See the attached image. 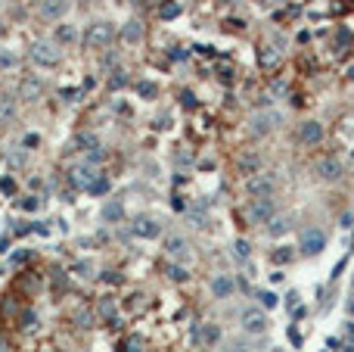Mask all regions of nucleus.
<instances>
[{
	"label": "nucleus",
	"instance_id": "f257e3e1",
	"mask_svg": "<svg viewBox=\"0 0 354 352\" xmlns=\"http://www.w3.org/2000/svg\"><path fill=\"white\" fill-rule=\"evenodd\" d=\"M28 60L34 66H41V69H56L59 60H62V50H59L56 44H50V41H38L28 50Z\"/></svg>",
	"mask_w": 354,
	"mask_h": 352
},
{
	"label": "nucleus",
	"instance_id": "f03ea898",
	"mask_svg": "<svg viewBox=\"0 0 354 352\" xmlns=\"http://www.w3.org/2000/svg\"><path fill=\"white\" fill-rule=\"evenodd\" d=\"M115 41V25L112 22H93V25L84 31V44L100 50V47H109Z\"/></svg>",
	"mask_w": 354,
	"mask_h": 352
},
{
	"label": "nucleus",
	"instance_id": "7ed1b4c3",
	"mask_svg": "<svg viewBox=\"0 0 354 352\" xmlns=\"http://www.w3.org/2000/svg\"><path fill=\"white\" fill-rule=\"evenodd\" d=\"M298 250L301 256H320L326 250V234L320 228H304L298 237Z\"/></svg>",
	"mask_w": 354,
	"mask_h": 352
},
{
	"label": "nucleus",
	"instance_id": "20e7f679",
	"mask_svg": "<svg viewBox=\"0 0 354 352\" xmlns=\"http://www.w3.org/2000/svg\"><path fill=\"white\" fill-rule=\"evenodd\" d=\"M245 190H249L255 199H258V196H274V190H277V178H274V175H261V172H255V175H249V181H245Z\"/></svg>",
	"mask_w": 354,
	"mask_h": 352
},
{
	"label": "nucleus",
	"instance_id": "39448f33",
	"mask_svg": "<svg viewBox=\"0 0 354 352\" xmlns=\"http://www.w3.org/2000/svg\"><path fill=\"white\" fill-rule=\"evenodd\" d=\"M100 178V172L90 166V162H84V166H72L68 169V184L78 187V190H87V187Z\"/></svg>",
	"mask_w": 354,
	"mask_h": 352
},
{
	"label": "nucleus",
	"instance_id": "423d86ee",
	"mask_svg": "<svg viewBox=\"0 0 354 352\" xmlns=\"http://www.w3.org/2000/svg\"><path fill=\"white\" fill-rule=\"evenodd\" d=\"M323 125L317 122V119H308V122H301L298 125V144L301 147H317V144H323Z\"/></svg>",
	"mask_w": 354,
	"mask_h": 352
},
{
	"label": "nucleus",
	"instance_id": "0eeeda50",
	"mask_svg": "<svg viewBox=\"0 0 354 352\" xmlns=\"http://www.w3.org/2000/svg\"><path fill=\"white\" fill-rule=\"evenodd\" d=\"M239 327L245 334H264L267 331V315L261 309H245L239 315Z\"/></svg>",
	"mask_w": 354,
	"mask_h": 352
},
{
	"label": "nucleus",
	"instance_id": "6e6552de",
	"mask_svg": "<svg viewBox=\"0 0 354 352\" xmlns=\"http://www.w3.org/2000/svg\"><path fill=\"white\" fill-rule=\"evenodd\" d=\"M280 122H283V115L280 112H258L255 115V119H252V134H258V137H261V134H270V131H277V128H280Z\"/></svg>",
	"mask_w": 354,
	"mask_h": 352
},
{
	"label": "nucleus",
	"instance_id": "1a4fd4ad",
	"mask_svg": "<svg viewBox=\"0 0 354 352\" xmlns=\"http://www.w3.org/2000/svg\"><path fill=\"white\" fill-rule=\"evenodd\" d=\"M249 218L255 221V225H267L270 218H274V199L270 196H258L252 209H249Z\"/></svg>",
	"mask_w": 354,
	"mask_h": 352
},
{
	"label": "nucleus",
	"instance_id": "9d476101",
	"mask_svg": "<svg viewBox=\"0 0 354 352\" xmlns=\"http://www.w3.org/2000/svg\"><path fill=\"white\" fill-rule=\"evenodd\" d=\"M314 172L320 175L323 181H339V178H342V162H339L336 156H323V159H317Z\"/></svg>",
	"mask_w": 354,
	"mask_h": 352
},
{
	"label": "nucleus",
	"instance_id": "9b49d317",
	"mask_svg": "<svg viewBox=\"0 0 354 352\" xmlns=\"http://www.w3.org/2000/svg\"><path fill=\"white\" fill-rule=\"evenodd\" d=\"M41 90H44L41 75H28V78H22V85H19V97L25 103H34V100H41Z\"/></svg>",
	"mask_w": 354,
	"mask_h": 352
},
{
	"label": "nucleus",
	"instance_id": "f8f14e48",
	"mask_svg": "<svg viewBox=\"0 0 354 352\" xmlns=\"http://www.w3.org/2000/svg\"><path fill=\"white\" fill-rule=\"evenodd\" d=\"M134 234L143 237V240H156V237H162V225L156 218H137L134 221Z\"/></svg>",
	"mask_w": 354,
	"mask_h": 352
},
{
	"label": "nucleus",
	"instance_id": "ddd939ff",
	"mask_svg": "<svg viewBox=\"0 0 354 352\" xmlns=\"http://www.w3.org/2000/svg\"><path fill=\"white\" fill-rule=\"evenodd\" d=\"M193 337H196V343H202V346H215L221 340V327L218 324H196Z\"/></svg>",
	"mask_w": 354,
	"mask_h": 352
},
{
	"label": "nucleus",
	"instance_id": "4468645a",
	"mask_svg": "<svg viewBox=\"0 0 354 352\" xmlns=\"http://www.w3.org/2000/svg\"><path fill=\"white\" fill-rule=\"evenodd\" d=\"M233 290H236V280L230 274H218L215 280H211V293H215V299H227Z\"/></svg>",
	"mask_w": 354,
	"mask_h": 352
},
{
	"label": "nucleus",
	"instance_id": "2eb2a0df",
	"mask_svg": "<svg viewBox=\"0 0 354 352\" xmlns=\"http://www.w3.org/2000/svg\"><path fill=\"white\" fill-rule=\"evenodd\" d=\"M68 0H41V19H59L65 16Z\"/></svg>",
	"mask_w": 354,
	"mask_h": 352
},
{
	"label": "nucleus",
	"instance_id": "dca6fc26",
	"mask_svg": "<svg viewBox=\"0 0 354 352\" xmlns=\"http://www.w3.org/2000/svg\"><path fill=\"white\" fill-rule=\"evenodd\" d=\"M280 60H283V53L277 50V47H261V53H258V66L267 69V72H270V69H277Z\"/></svg>",
	"mask_w": 354,
	"mask_h": 352
},
{
	"label": "nucleus",
	"instance_id": "f3484780",
	"mask_svg": "<svg viewBox=\"0 0 354 352\" xmlns=\"http://www.w3.org/2000/svg\"><path fill=\"white\" fill-rule=\"evenodd\" d=\"M289 228H292V215H274L267 221V234H270V237H283Z\"/></svg>",
	"mask_w": 354,
	"mask_h": 352
},
{
	"label": "nucleus",
	"instance_id": "a211bd4d",
	"mask_svg": "<svg viewBox=\"0 0 354 352\" xmlns=\"http://www.w3.org/2000/svg\"><path fill=\"white\" fill-rule=\"evenodd\" d=\"M140 38H143V22H137V19L124 22V28H121V41H127V44H137Z\"/></svg>",
	"mask_w": 354,
	"mask_h": 352
},
{
	"label": "nucleus",
	"instance_id": "6ab92c4d",
	"mask_svg": "<svg viewBox=\"0 0 354 352\" xmlns=\"http://www.w3.org/2000/svg\"><path fill=\"white\" fill-rule=\"evenodd\" d=\"M236 169H239V175H255L258 169H261V159H258L255 153H245V156H239Z\"/></svg>",
	"mask_w": 354,
	"mask_h": 352
},
{
	"label": "nucleus",
	"instance_id": "aec40b11",
	"mask_svg": "<svg viewBox=\"0 0 354 352\" xmlns=\"http://www.w3.org/2000/svg\"><path fill=\"white\" fill-rule=\"evenodd\" d=\"M165 274H168L174 284H183V280H190V268H183L177 262H168V265H165Z\"/></svg>",
	"mask_w": 354,
	"mask_h": 352
},
{
	"label": "nucleus",
	"instance_id": "412c9836",
	"mask_svg": "<svg viewBox=\"0 0 354 352\" xmlns=\"http://www.w3.org/2000/svg\"><path fill=\"white\" fill-rule=\"evenodd\" d=\"M165 250H168L171 256H186L190 253V243H186L183 237H165Z\"/></svg>",
	"mask_w": 354,
	"mask_h": 352
},
{
	"label": "nucleus",
	"instance_id": "4be33fe9",
	"mask_svg": "<svg viewBox=\"0 0 354 352\" xmlns=\"http://www.w3.org/2000/svg\"><path fill=\"white\" fill-rule=\"evenodd\" d=\"M75 41H78V28L75 25H68V22H65V25L56 28V44H75Z\"/></svg>",
	"mask_w": 354,
	"mask_h": 352
},
{
	"label": "nucleus",
	"instance_id": "5701e85b",
	"mask_svg": "<svg viewBox=\"0 0 354 352\" xmlns=\"http://www.w3.org/2000/svg\"><path fill=\"white\" fill-rule=\"evenodd\" d=\"M97 315H100V318H106V321L118 318V315H115V299H112V296H103V299L97 302Z\"/></svg>",
	"mask_w": 354,
	"mask_h": 352
},
{
	"label": "nucleus",
	"instance_id": "b1692460",
	"mask_svg": "<svg viewBox=\"0 0 354 352\" xmlns=\"http://www.w3.org/2000/svg\"><path fill=\"white\" fill-rule=\"evenodd\" d=\"M159 93V85L156 81H137V97L140 100H152Z\"/></svg>",
	"mask_w": 354,
	"mask_h": 352
},
{
	"label": "nucleus",
	"instance_id": "393cba45",
	"mask_svg": "<svg viewBox=\"0 0 354 352\" xmlns=\"http://www.w3.org/2000/svg\"><path fill=\"white\" fill-rule=\"evenodd\" d=\"M295 259V253L289 250V246H277L274 253H270V262L274 265H286V262H292Z\"/></svg>",
	"mask_w": 354,
	"mask_h": 352
},
{
	"label": "nucleus",
	"instance_id": "a878e982",
	"mask_svg": "<svg viewBox=\"0 0 354 352\" xmlns=\"http://www.w3.org/2000/svg\"><path fill=\"white\" fill-rule=\"evenodd\" d=\"M93 321H97V315H93L90 309H81V312L75 315V324L81 327V331H87V327H93Z\"/></svg>",
	"mask_w": 354,
	"mask_h": 352
},
{
	"label": "nucleus",
	"instance_id": "bb28decb",
	"mask_svg": "<svg viewBox=\"0 0 354 352\" xmlns=\"http://www.w3.org/2000/svg\"><path fill=\"white\" fill-rule=\"evenodd\" d=\"M121 215H124L121 203H106V209H103V218H106V221H118Z\"/></svg>",
	"mask_w": 354,
	"mask_h": 352
},
{
	"label": "nucleus",
	"instance_id": "cd10ccee",
	"mask_svg": "<svg viewBox=\"0 0 354 352\" xmlns=\"http://www.w3.org/2000/svg\"><path fill=\"white\" fill-rule=\"evenodd\" d=\"M233 256H236L239 262H245V259H249V256H252V246H249V240H236V243H233Z\"/></svg>",
	"mask_w": 354,
	"mask_h": 352
},
{
	"label": "nucleus",
	"instance_id": "c85d7f7f",
	"mask_svg": "<svg viewBox=\"0 0 354 352\" xmlns=\"http://www.w3.org/2000/svg\"><path fill=\"white\" fill-rule=\"evenodd\" d=\"M159 16H162V19H177V16H180V3H174V0H168V3H162Z\"/></svg>",
	"mask_w": 354,
	"mask_h": 352
},
{
	"label": "nucleus",
	"instance_id": "c756f323",
	"mask_svg": "<svg viewBox=\"0 0 354 352\" xmlns=\"http://www.w3.org/2000/svg\"><path fill=\"white\" fill-rule=\"evenodd\" d=\"M106 190H109V178H103V175H100V178L87 187V193H90V196H103Z\"/></svg>",
	"mask_w": 354,
	"mask_h": 352
},
{
	"label": "nucleus",
	"instance_id": "7c9ffc66",
	"mask_svg": "<svg viewBox=\"0 0 354 352\" xmlns=\"http://www.w3.org/2000/svg\"><path fill=\"white\" fill-rule=\"evenodd\" d=\"M16 115V103L9 97H0V119H13Z\"/></svg>",
	"mask_w": 354,
	"mask_h": 352
},
{
	"label": "nucleus",
	"instance_id": "2f4dec72",
	"mask_svg": "<svg viewBox=\"0 0 354 352\" xmlns=\"http://www.w3.org/2000/svg\"><path fill=\"white\" fill-rule=\"evenodd\" d=\"M258 299H261L264 309H277V302H280V296H277V293H270V290H261V293H258Z\"/></svg>",
	"mask_w": 354,
	"mask_h": 352
},
{
	"label": "nucleus",
	"instance_id": "473e14b6",
	"mask_svg": "<svg viewBox=\"0 0 354 352\" xmlns=\"http://www.w3.org/2000/svg\"><path fill=\"white\" fill-rule=\"evenodd\" d=\"M121 352H143V340H140V337H127L121 343Z\"/></svg>",
	"mask_w": 354,
	"mask_h": 352
},
{
	"label": "nucleus",
	"instance_id": "72a5a7b5",
	"mask_svg": "<svg viewBox=\"0 0 354 352\" xmlns=\"http://www.w3.org/2000/svg\"><path fill=\"white\" fill-rule=\"evenodd\" d=\"M19 209H25V212H38V209H41V199H38V196H25V199H19Z\"/></svg>",
	"mask_w": 354,
	"mask_h": 352
},
{
	"label": "nucleus",
	"instance_id": "f704fd0d",
	"mask_svg": "<svg viewBox=\"0 0 354 352\" xmlns=\"http://www.w3.org/2000/svg\"><path fill=\"white\" fill-rule=\"evenodd\" d=\"M124 85H127V75H124V72H112V78H109V88H112V90H121Z\"/></svg>",
	"mask_w": 354,
	"mask_h": 352
},
{
	"label": "nucleus",
	"instance_id": "c9c22d12",
	"mask_svg": "<svg viewBox=\"0 0 354 352\" xmlns=\"http://www.w3.org/2000/svg\"><path fill=\"white\" fill-rule=\"evenodd\" d=\"M0 69H16V53L0 50Z\"/></svg>",
	"mask_w": 354,
	"mask_h": 352
},
{
	"label": "nucleus",
	"instance_id": "e433bc0d",
	"mask_svg": "<svg viewBox=\"0 0 354 352\" xmlns=\"http://www.w3.org/2000/svg\"><path fill=\"white\" fill-rule=\"evenodd\" d=\"M103 159H106V150H103V147L87 150V162H90V166H97V162H103Z\"/></svg>",
	"mask_w": 354,
	"mask_h": 352
},
{
	"label": "nucleus",
	"instance_id": "4c0bfd02",
	"mask_svg": "<svg viewBox=\"0 0 354 352\" xmlns=\"http://www.w3.org/2000/svg\"><path fill=\"white\" fill-rule=\"evenodd\" d=\"M72 271L81 274V277H90V274H93V265H90V262H75V265H72Z\"/></svg>",
	"mask_w": 354,
	"mask_h": 352
},
{
	"label": "nucleus",
	"instance_id": "58836bf2",
	"mask_svg": "<svg viewBox=\"0 0 354 352\" xmlns=\"http://www.w3.org/2000/svg\"><path fill=\"white\" fill-rule=\"evenodd\" d=\"M59 97H62L65 103H75V100L81 97V90H75V88H62V90H59Z\"/></svg>",
	"mask_w": 354,
	"mask_h": 352
},
{
	"label": "nucleus",
	"instance_id": "ea45409f",
	"mask_svg": "<svg viewBox=\"0 0 354 352\" xmlns=\"http://www.w3.org/2000/svg\"><path fill=\"white\" fill-rule=\"evenodd\" d=\"M31 259V250H19V253H13V265H25Z\"/></svg>",
	"mask_w": 354,
	"mask_h": 352
},
{
	"label": "nucleus",
	"instance_id": "a19ab883",
	"mask_svg": "<svg viewBox=\"0 0 354 352\" xmlns=\"http://www.w3.org/2000/svg\"><path fill=\"white\" fill-rule=\"evenodd\" d=\"M16 190V181L13 178H0V193H13Z\"/></svg>",
	"mask_w": 354,
	"mask_h": 352
},
{
	"label": "nucleus",
	"instance_id": "79ce46f5",
	"mask_svg": "<svg viewBox=\"0 0 354 352\" xmlns=\"http://www.w3.org/2000/svg\"><path fill=\"white\" fill-rule=\"evenodd\" d=\"M103 280L106 284H121V274L118 271H103Z\"/></svg>",
	"mask_w": 354,
	"mask_h": 352
},
{
	"label": "nucleus",
	"instance_id": "37998d69",
	"mask_svg": "<svg viewBox=\"0 0 354 352\" xmlns=\"http://www.w3.org/2000/svg\"><path fill=\"white\" fill-rule=\"evenodd\" d=\"M34 321H38L34 312H22V327H34Z\"/></svg>",
	"mask_w": 354,
	"mask_h": 352
},
{
	"label": "nucleus",
	"instance_id": "c03bdc74",
	"mask_svg": "<svg viewBox=\"0 0 354 352\" xmlns=\"http://www.w3.org/2000/svg\"><path fill=\"white\" fill-rule=\"evenodd\" d=\"M180 103H183V106H196V97H193L190 90H183V93H180Z\"/></svg>",
	"mask_w": 354,
	"mask_h": 352
},
{
	"label": "nucleus",
	"instance_id": "a18cd8bd",
	"mask_svg": "<svg viewBox=\"0 0 354 352\" xmlns=\"http://www.w3.org/2000/svg\"><path fill=\"white\" fill-rule=\"evenodd\" d=\"M289 340H292V346H301V334L295 327H289Z\"/></svg>",
	"mask_w": 354,
	"mask_h": 352
},
{
	"label": "nucleus",
	"instance_id": "49530a36",
	"mask_svg": "<svg viewBox=\"0 0 354 352\" xmlns=\"http://www.w3.org/2000/svg\"><path fill=\"white\" fill-rule=\"evenodd\" d=\"M351 225H354V215L345 212V215H342V228H351Z\"/></svg>",
	"mask_w": 354,
	"mask_h": 352
},
{
	"label": "nucleus",
	"instance_id": "de8ad7c7",
	"mask_svg": "<svg viewBox=\"0 0 354 352\" xmlns=\"http://www.w3.org/2000/svg\"><path fill=\"white\" fill-rule=\"evenodd\" d=\"M174 209H177V212H186V203H183L180 196H174Z\"/></svg>",
	"mask_w": 354,
	"mask_h": 352
},
{
	"label": "nucleus",
	"instance_id": "09e8293b",
	"mask_svg": "<svg viewBox=\"0 0 354 352\" xmlns=\"http://www.w3.org/2000/svg\"><path fill=\"white\" fill-rule=\"evenodd\" d=\"M25 147H38V134H28L25 137Z\"/></svg>",
	"mask_w": 354,
	"mask_h": 352
},
{
	"label": "nucleus",
	"instance_id": "8fccbe9b",
	"mask_svg": "<svg viewBox=\"0 0 354 352\" xmlns=\"http://www.w3.org/2000/svg\"><path fill=\"white\" fill-rule=\"evenodd\" d=\"M274 93H286V81H277V85H274Z\"/></svg>",
	"mask_w": 354,
	"mask_h": 352
},
{
	"label": "nucleus",
	"instance_id": "3c124183",
	"mask_svg": "<svg viewBox=\"0 0 354 352\" xmlns=\"http://www.w3.org/2000/svg\"><path fill=\"white\" fill-rule=\"evenodd\" d=\"M0 352H9V340L6 337H0Z\"/></svg>",
	"mask_w": 354,
	"mask_h": 352
},
{
	"label": "nucleus",
	"instance_id": "603ef678",
	"mask_svg": "<svg viewBox=\"0 0 354 352\" xmlns=\"http://www.w3.org/2000/svg\"><path fill=\"white\" fill-rule=\"evenodd\" d=\"M227 352H245V346H230Z\"/></svg>",
	"mask_w": 354,
	"mask_h": 352
},
{
	"label": "nucleus",
	"instance_id": "864d4df0",
	"mask_svg": "<svg viewBox=\"0 0 354 352\" xmlns=\"http://www.w3.org/2000/svg\"><path fill=\"white\" fill-rule=\"evenodd\" d=\"M348 337H351V340H354V321H351V327H348Z\"/></svg>",
	"mask_w": 354,
	"mask_h": 352
},
{
	"label": "nucleus",
	"instance_id": "5fc2aeb1",
	"mask_svg": "<svg viewBox=\"0 0 354 352\" xmlns=\"http://www.w3.org/2000/svg\"><path fill=\"white\" fill-rule=\"evenodd\" d=\"M348 78H351V81H354V66H351V69H348Z\"/></svg>",
	"mask_w": 354,
	"mask_h": 352
},
{
	"label": "nucleus",
	"instance_id": "6e6d98bb",
	"mask_svg": "<svg viewBox=\"0 0 354 352\" xmlns=\"http://www.w3.org/2000/svg\"><path fill=\"white\" fill-rule=\"evenodd\" d=\"M261 3H280V0H261Z\"/></svg>",
	"mask_w": 354,
	"mask_h": 352
},
{
	"label": "nucleus",
	"instance_id": "4d7b16f0",
	"mask_svg": "<svg viewBox=\"0 0 354 352\" xmlns=\"http://www.w3.org/2000/svg\"><path fill=\"white\" fill-rule=\"evenodd\" d=\"M345 352H354V349H351V346H345Z\"/></svg>",
	"mask_w": 354,
	"mask_h": 352
},
{
	"label": "nucleus",
	"instance_id": "13d9d810",
	"mask_svg": "<svg viewBox=\"0 0 354 352\" xmlns=\"http://www.w3.org/2000/svg\"><path fill=\"white\" fill-rule=\"evenodd\" d=\"M351 312H354V302H351Z\"/></svg>",
	"mask_w": 354,
	"mask_h": 352
},
{
	"label": "nucleus",
	"instance_id": "bf43d9fd",
	"mask_svg": "<svg viewBox=\"0 0 354 352\" xmlns=\"http://www.w3.org/2000/svg\"><path fill=\"white\" fill-rule=\"evenodd\" d=\"M0 122H3V119H0Z\"/></svg>",
	"mask_w": 354,
	"mask_h": 352
}]
</instances>
